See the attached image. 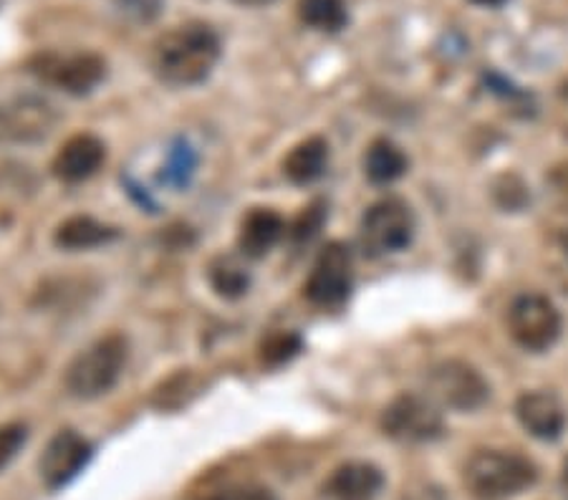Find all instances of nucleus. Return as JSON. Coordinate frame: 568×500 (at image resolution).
<instances>
[{"instance_id": "obj_24", "label": "nucleus", "mask_w": 568, "mask_h": 500, "mask_svg": "<svg viewBox=\"0 0 568 500\" xmlns=\"http://www.w3.org/2000/svg\"><path fill=\"white\" fill-rule=\"evenodd\" d=\"M114 8L134 23H150L162 11V0H114Z\"/></svg>"}, {"instance_id": "obj_5", "label": "nucleus", "mask_w": 568, "mask_h": 500, "mask_svg": "<svg viewBox=\"0 0 568 500\" xmlns=\"http://www.w3.org/2000/svg\"><path fill=\"white\" fill-rule=\"evenodd\" d=\"M61 120L59 109L33 91L11 94L0 102V144H39L49 140Z\"/></svg>"}, {"instance_id": "obj_26", "label": "nucleus", "mask_w": 568, "mask_h": 500, "mask_svg": "<svg viewBox=\"0 0 568 500\" xmlns=\"http://www.w3.org/2000/svg\"><path fill=\"white\" fill-rule=\"evenodd\" d=\"M237 6H245V8H261V6H268L273 0H233Z\"/></svg>"}, {"instance_id": "obj_19", "label": "nucleus", "mask_w": 568, "mask_h": 500, "mask_svg": "<svg viewBox=\"0 0 568 500\" xmlns=\"http://www.w3.org/2000/svg\"><path fill=\"white\" fill-rule=\"evenodd\" d=\"M207 278L215 294L220 298H227V302L243 298L251 288V273L245 268L243 258L231 256V253H220V256L210 261Z\"/></svg>"}, {"instance_id": "obj_20", "label": "nucleus", "mask_w": 568, "mask_h": 500, "mask_svg": "<svg viewBox=\"0 0 568 500\" xmlns=\"http://www.w3.org/2000/svg\"><path fill=\"white\" fill-rule=\"evenodd\" d=\"M298 18L314 31L338 33L349 23L346 0H298Z\"/></svg>"}, {"instance_id": "obj_13", "label": "nucleus", "mask_w": 568, "mask_h": 500, "mask_svg": "<svg viewBox=\"0 0 568 500\" xmlns=\"http://www.w3.org/2000/svg\"><path fill=\"white\" fill-rule=\"evenodd\" d=\"M106 160V147L104 142L94 134H73L67 142L61 144V150L53 157V175L67 185H77V182H84L94 177L99 170H102Z\"/></svg>"}, {"instance_id": "obj_17", "label": "nucleus", "mask_w": 568, "mask_h": 500, "mask_svg": "<svg viewBox=\"0 0 568 500\" xmlns=\"http://www.w3.org/2000/svg\"><path fill=\"white\" fill-rule=\"evenodd\" d=\"M116 235L119 231L112 225L99 223L89 215H73L57 227V233H53V243L63 251H91V248H99V245L112 243Z\"/></svg>"}, {"instance_id": "obj_23", "label": "nucleus", "mask_w": 568, "mask_h": 500, "mask_svg": "<svg viewBox=\"0 0 568 500\" xmlns=\"http://www.w3.org/2000/svg\"><path fill=\"white\" fill-rule=\"evenodd\" d=\"M29 440V427L21 422L0 425V470H6Z\"/></svg>"}, {"instance_id": "obj_25", "label": "nucleus", "mask_w": 568, "mask_h": 500, "mask_svg": "<svg viewBox=\"0 0 568 500\" xmlns=\"http://www.w3.org/2000/svg\"><path fill=\"white\" fill-rule=\"evenodd\" d=\"M203 500H278V498L265 488H237V490H225V493L210 496Z\"/></svg>"}, {"instance_id": "obj_18", "label": "nucleus", "mask_w": 568, "mask_h": 500, "mask_svg": "<svg viewBox=\"0 0 568 500\" xmlns=\"http://www.w3.org/2000/svg\"><path fill=\"white\" fill-rule=\"evenodd\" d=\"M409 167L407 154L392 140H374L364 154V175L372 185H392Z\"/></svg>"}, {"instance_id": "obj_7", "label": "nucleus", "mask_w": 568, "mask_h": 500, "mask_svg": "<svg viewBox=\"0 0 568 500\" xmlns=\"http://www.w3.org/2000/svg\"><path fill=\"white\" fill-rule=\"evenodd\" d=\"M382 432L402 445H427L445 435V417L427 395H399L384 407Z\"/></svg>"}, {"instance_id": "obj_22", "label": "nucleus", "mask_w": 568, "mask_h": 500, "mask_svg": "<svg viewBox=\"0 0 568 500\" xmlns=\"http://www.w3.org/2000/svg\"><path fill=\"white\" fill-rule=\"evenodd\" d=\"M328 207L326 203H321V200H316V203H311L308 207H304L301 211V215L293 221L291 225V238L296 245H304V243H311L316 238V235L321 233V227H324L326 223V213Z\"/></svg>"}, {"instance_id": "obj_21", "label": "nucleus", "mask_w": 568, "mask_h": 500, "mask_svg": "<svg viewBox=\"0 0 568 500\" xmlns=\"http://www.w3.org/2000/svg\"><path fill=\"white\" fill-rule=\"evenodd\" d=\"M304 351V339H301V334L296 331H273L265 336L258 347V357L263 367H271V369H278L283 364H288L298 357V354Z\"/></svg>"}, {"instance_id": "obj_1", "label": "nucleus", "mask_w": 568, "mask_h": 500, "mask_svg": "<svg viewBox=\"0 0 568 500\" xmlns=\"http://www.w3.org/2000/svg\"><path fill=\"white\" fill-rule=\"evenodd\" d=\"M220 35L207 23H185L152 45V71L170 86H197L220 61Z\"/></svg>"}, {"instance_id": "obj_4", "label": "nucleus", "mask_w": 568, "mask_h": 500, "mask_svg": "<svg viewBox=\"0 0 568 500\" xmlns=\"http://www.w3.org/2000/svg\"><path fill=\"white\" fill-rule=\"evenodd\" d=\"M417 233V217L402 197L377 200L359 223V245L369 258L407 251Z\"/></svg>"}, {"instance_id": "obj_27", "label": "nucleus", "mask_w": 568, "mask_h": 500, "mask_svg": "<svg viewBox=\"0 0 568 500\" xmlns=\"http://www.w3.org/2000/svg\"><path fill=\"white\" fill-rule=\"evenodd\" d=\"M473 3H478V6H488V8H500L503 3H508V0H473Z\"/></svg>"}, {"instance_id": "obj_2", "label": "nucleus", "mask_w": 568, "mask_h": 500, "mask_svg": "<svg viewBox=\"0 0 568 500\" xmlns=\"http://www.w3.org/2000/svg\"><path fill=\"white\" fill-rule=\"evenodd\" d=\"M534 460L508 450H478L463 468V486L475 500H510L534 488Z\"/></svg>"}, {"instance_id": "obj_15", "label": "nucleus", "mask_w": 568, "mask_h": 500, "mask_svg": "<svg viewBox=\"0 0 568 500\" xmlns=\"http://www.w3.org/2000/svg\"><path fill=\"white\" fill-rule=\"evenodd\" d=\"M283 233H286V223H283V217L276 211H271V207H253L243 217L241 231H237V248H241L245 258H263L276 248Z\"/></svg>"}, {"instance_id": "obj_9", "label": "nucleus", "mask_w": 568, "mask_h": 500, "mask_svg": "<svg viewBox=\"0 0 568 500\" xmlns=\"http://www.w3.org/2000/svg\"><path fill=\"white\" fill-rule=\"evenodd\" d=\"M29 71L45 84H53L71 96H87L106 76V61L99 53L45 51L29 61Z\"/></svg>"}, {"instance_id": "obj_16", "label": "nucleus", "mask_w": 568, "mask_h": 500, "mask_svg": "<svg viewBox=\"0 0 568 500\" xmlns=\"http://www.w3.org/2000/svg\"><path fill=\"white\" fill-rule=\"evenodd\" d=\"M328 165V142L324 136H308V140L298 142L296 147L288 152L283 160V175H286L293 185H311L324 177Z\"/></svg>"}, {"instance_id": "obj_8", "label": "nucleus", "mask_w": 568, "mask_h": 500, "mask_svg": "<svg viewBox=\"0 0 568 500\" xmlns=\"http://www.w3.org/2000/svg\"><path fill=\"white\" fill-rule=\"evenodd\" d=\"M427 397L455 412H475L490 399V385L473 364L445 359L435 364L425 377Z\"/></svg>"}, {"instance_id": "obj_28", "label": "nucleus", "mask_w": 568, "mask_h": 500, "mask_svg": "<svg viewBox=\"0 0 568 500\" xmlns=\"http://www.w3.org/2000/svg\"><path fill=\"white\" fill-rule=\"evenodd\" d=\"M564 248H566V253H568V231H566V235H564Z\"/></svg>"}, {"instance_id": "obj_6", "label": "nucleus", "mask_w": 568, "mask_h": 500, "mask_svg": "<svg viewBox=\"0 0 568 500\" xmlns=\"http://www.w3.org/2000/svg\"><path fill=\"white\" fill-rule=\"evenodd\" d=\"M508 331L520 349L544 354L561 339L564 318L544 294H520L508 306Z\"/></svg>"}, {"instance_id": "obj_14", "label": "nucleus", "mask_w": 568, "mask_h": 500, "mask_svg": "<svg viewBox=\"0 0 568 500\" xmlns=\"http://www.w3.org/2000/svg\"><path fill=\"white\" fill-rule=\"evenodd\" d=\"M384 488V476L372 462H344L324 483L328 500H377Z\"/></svg>"}, {"instance_id": "obj_12", "label": "nucleus", "mask_w": 568, "mask_h": 500, "mask_svg": "<svg viewBox=\"0 0 568 500\" xmlns=\"http://www.w3.org/2000/svg\"><path fill=\"white\" fill-rule=\"evenodd\" d=\"M516 417L524 430L540 442H556L561 438L568 422L561 399L544 389L524 392L516 399Z\"/></svg>"}, {"instance_id": "obj_3", "label": "nucleus", "mask_w": 568, "mask_h": 500, "mask_svg": "<svg viewBox=\"0 0 568 500\" xmlns=\"http://www.w3.org/2000/svg\"><path fill=\"white\" fill-rule=\"evenodd\" d=\"M130 357V341L122 334H106L84 351L67 369V389L77 399H97L112 389Z\"/></svg>"}, {"instance_id": "obj_10", "label": "nucleus", "mask_w": 568, "mask_h": 500, "mask_svg": "<svg viewBox=\"0 0 568 500\" xmlns=\"http://www.w3.org/2000/svg\"><path fill=\"white\" fill-rule=\"evenodd\" d=\"M354 286L352 253L344 243H328L306 280V298L318 308H338L349 302Z\"/></svg>"}, {"instance_id": "obj_11", "label": "nucleus", "mask_w": 568, "mask_h": 500, "mask_svg": "<svg viewBox=\"0 0 568 500\" xmlns=\"http://www.w3.org/2000/svg\"><path fill=\"white\" fill-rule=\"evenodd\" d=\"M91 458H94V448L87 438H81L77 430H61L53 435L45 445V450L39 460V472L43 486L49 490L67 488L73 478L84 470Z\"/></svg>"}]
</instances>
